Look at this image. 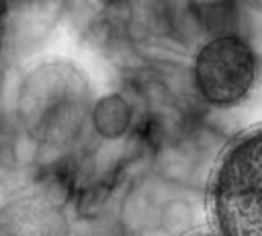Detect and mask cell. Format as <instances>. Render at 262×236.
<instances>
[{"label":"cell","mask_w":262,"mask_h":236,"mask_svg":"<svg viewBox=\"0 0 262 236\" xmlns=\"http://www.w3.org/2000/svg\"><path fill=\"white\" fill-rule=\"evenodd\" d=\"M94 99L86 70L68 57L41 60L20 76L10 117L37 170L66 164L88 144Z\"/></svg>","instance_id":"obj_1"},{"label":"cell","mask_w":262,"mask_h":236,"mask_svg":"<svg viewBox=\"0 0 262 236\" xmlns=\"http://www.w3.org/2000/svg\"><path fill=\"white\" fill-rule=\"evenodd\" d=\"M205 205L217 236H262V125L221 148L207 176Z\"/></svg>","instance_id":"obj_2"},{"label":"cell","mask_w":262,"mask_h":236,"mask_svg":"<svg viewBox=\"0 0 262 236\" xmlns=\"http://www.w3.org/2000/svg\"><path fill=\"white\" fill-rule=\"evenodd\" d=\"M186 78L205 111L235 109L262 80V51L239 29L207 35L186 62Z\"/></svg>","instance_id":"obj_3"},{"label":"cell","mask_w":262,"mask_h":236,"mask_svg":"<svg viewBox=\"0 0 262 236\" xmlns=\"http://www.w3.org/2000/svg\"><path fill=\"white\" fill-rule=\"evenodd\" d=\"M139 111L135 99L121 86L98 94L90 111V135L108 146L139 142Z\"/></svg>","instance_id":"obj_4"},{"label":"cell","mask_w":262,"mask_h":236,"mask_svg":"<svg viewBox=\"0 0 262 236\" xmlns=\"http://www.w3.org/2000/svg\"><path fill=\"white\" fill-rule=\"evenodd\" d=\"M6 14H8V2H0V88H2L4 64L8 60V53H6Z\"/></svg>","instance_id":"obj_5"},{"label":"cell","mask_w":262,"mask_h":236,"mask_svg":"<svg viewBox=\"0 0 262 236\" xmlns=\"http://www.w3.org/2000/svg\"><path fill=\"white\" fill-rule=\"evenodd\" d=\"M188 236H217L211 228H207V230H194V232H190Z\"/></svg>","instance_id":"obj_6"}]
</instances>
